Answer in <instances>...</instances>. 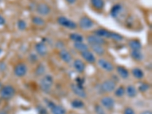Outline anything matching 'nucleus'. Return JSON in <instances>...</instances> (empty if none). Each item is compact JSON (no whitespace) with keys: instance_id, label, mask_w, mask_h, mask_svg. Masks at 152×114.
I'll list each match as a JSON object with an SVG mask.
<instances>
[{"instance_id":"obj_1","label":"nucleus","mask_w":152,"mask_h":114,"mask_svg":"<svg viewBox=\"0 0 152 114\" xmlns=\"http://www.w3.org/2000/svg\"><path fill=\"white\" fill-rule=\"evenodd\" d=\"M53 78L52 75H45L41 79L40 82V89L44 93H50L51 89L53 85Z\"/></svg>"},{"instance_id":"obj_2","label":"nucleus","mask_w":152,"mask_h":114,"mask_svg":"<svg viewBox=\"0 0 152 114\" xmlns=\"http://www.w3.org/2000/svg\"><path fill=\"white\" fill-rule=\"evenodd\" d=\"M57 22L62 27L69 29V30H75L76 28H78V24L74 21L65 17V16H60L57 18Z\"/></svg>"},{"instance_id":"obj_3","label":"nucleus","mask_w":152,"mask_h":114,"mask_svg":"<svg viewBox=\"0 0 152 114\" xmlns=\"http://www.w3.org/2000/svg\"><path fill=\"white\" fill-rule=\"evenodd\" d=\"M15 90L14 87L11 85H6L2 87L0 91V96L2 98L6 100H9L15 96Z\"/></svg>"},{"instance_id":"obj_4","label":"nucleus","mask_w":152,"mask_h":114,"mask_svg":"<svg viewBox=\"0 0 152 114\" xmlns=\"http://www.w3.org/2000/svg\"><path fill=\"white\" fill-rule=\"evenodd\" d=\"M116 88V82L112 79L104 81V82L100 84V89L104 93H110V92L114 91Z\"/></svg>"},{"instance_id":"obj_5","label":"nucleus","mask_w":152,"mask_h":114,"mask_svg":"<svg viewBox=\"0 0 152 114\" xmlns=\"http://www.w3.org/2000/svg\"><path fill=\"white\" fill-rule=\"evenodd\" d=\"M78 25H79L80 28L82 29V30H87L94 28V23L92 19L90 18L89 17H87V16H82L80 18Z\"/></svg>"},{"instance_id":"obj_6","label":"nucleus","mask_w":152,"mask_h":114,"mask_svg":"<svg viewBox=\"0 0 152 114\" xmlns=\"http://www.w3.org/2000/svg\"><path fill=\"white\" fill-rule=\"evenodd\" d=\"M27 72H28V66H26V64L23 63V62L17 64L14 69V74L15 76L18 77V78L25 76Z\"/></svg>"},{"instance_id":"obj_7","label":"nucleus","mask_w":152,"mask_h":114,"mask_svg":"<svg viewBox=\"0 0 152 114\" xmlns=\"http://www.w3.org/2000/svg\"><path fill=\"white\" fill-rule=\"evenodd\" d=\"M87 41L89 45H102L106 44V40L95 34H91L87 37Z\"/></svg>"},{"instance_id":"obj_8","label":"nucleus","mask_w":152,"mask_h":114,"mask_svg":"<svg viewBox=\"0 0 152 114\" xmlns=\"http://www.w3.org/2000/svg\"><path fill=\"white\" fill-rule=\"evenodd\" d=\"M97 64H98L99 67L101 68L104 71L108 72H111L114 70V66H113V64L105 59H99L97 60Z\"/></svg>"},{"instance_id":"obj_9","label":"nucleus","mask_w":152,"mask_h":114,"mask_svg":"<svg viewBox=\"0 0 152 114\" xmlns=\"http://www.w3.org/2000/svg\"><path fill=\"white\" fill-rule=\"evenodd\" d=\"M71 89L73 91V93L80 98L85 99L87 97V93L83 88V86H80L77 84H71Z\"/></svg>"},{"instance_id":"obj_10","label":"nucleus","mask_w":152,"mask_h":114,"mask_svg":"<svg viewBox=\"0 0 152 114\" xmlns=\"http://www.w3.org/2000/svg\"><path fill=\"white\" fill-rule=\"evenodd\" d=\"M36 11L37 14L40 16H47L51 11V8L46 3H40L37 6L36 8Z\"/></svg>"},{"instance_id":"obj_11","label":"nucleus","mask_w":152,"mask_h":114,"mask_svg":"<svg viewBox=\"0 0 152 114\" xmlns=\"http://www.w3.org/2000/svg\"><path fill=\"white\" fill-rule=\"evenodd\" d=\"M100 103L104 108L107 109V110H111L114 107L115 101L113 97H109V96H105L100 99Z\"/></svg>"},{"instance_id":"obj_12","label":"nucleus","mask_w":152,"mask_h":114,"mask_svg":"<svg viewBox=\"0 0 152 114\" xmlns=\"http://www.w3.org/2000/svg\"><path fill=\"white\" fill-rule=\"evenodd\" d=\"M35 50L37 54L39 55L40 56H42V57L46 56L47 55V53H48L47 46H46V44L43 41L38 42V43H36Z\"/></svg>"},{"instance_id":"obj_13","label":"nucleus","mask_w":152,"mask_h":114,"mask_svg":"<svg viewBox=\"0 0 152 114\" xmlns=\"http://www.w3.org/2000/svg\"><path fill=\"white\" fill-rule=\"evenodd\" d=\"M80 54H81V56L82 57V59H83L85 62H88V63L93 64L96 62L97 59L94 54L93 53L92 51H90L89 50H87L80 52Z\"/></svg>"},{"instance_id":"obj_14","label":"nucleus","mask_w":152,"mask_h":114,"mask_svg":"<svg viewBox=\"0 0 152 114\" xmlns=\"http://www.w3.org/2000/svg\"><path fill=\"white\" fill-rule=\"evenodd\" d=\"M59 55H60V57L62 59V61L65 62V63L69 64L72 61V54L69 51L65 50V49H62L60 51V52H59Z\"/></svg>"},{"instance_id":"obj_15","label":"nucleus","mask_w":152,"mask_h":114,"mask_svg":"<svg viewBox=\"0 0 152 114\" xmlns=\"http://www.w3.org/2000/svg\"><path fill=\"white\" fill-rule=\"evenodd\" d=\"M73 66H74L75 71L78 73H83L85 71L86 65L82 59H77L75 60L74 62H73Z\"/></svg>"},{"instance_id":"obj_16","label":"nucleus","mask_w":152,"mask_h":114,"mask_svg":"<svg viewBox=\"0 0 152 114\" xmlns=\"http://www.w3.org/2000/svg\"><path fill=\"white\" fill-rule=\"evenodd\" d=\"M50 111L52 114H65L66 113V110H65L61 105L56 104L55 103H53V105L50 107Z\"/></svg>"},{"instance_id":"obj_17","label":"nucleus","mask_w":152,"mask_h":114,"mask_svg":"<svg viewBox=\"0 0 152 114\" xmlns=\"http://www.w3.org/2000/svg\"><path fill=\"white\" fill-rule=\"evenodd\" d=\"M91 49L92 50L93 53H95L96 55L99 56H103L105 52H106V50L102 45H89Z\"/></svg>"},{"instance_id":"obj_18","label":"nucleus","mask_w":152,"mask_h":114,"mask_svg":"<svg viewBox=\"0 0 152 114\" xmlns=\"http://www.w3.org/2000/svg\"><path fill=\"white\" fill-rule=\"evenodd\" d=\"M110 33L111 31H109L107 29H104V28H99V29L94 30V34L102 38H109Z\"/></svg>"},{"instance_id":"obj_19","label":"nucleus","mask_w":152,"mask_h":114,"mask_svg":"<svg viewBox=\"0 0 152 114\" xmlns=\"http://www.w3.org/2000/svg\"><path fill=\"white\" fill-rule=\"evenodd\" d=\"M128 45L132 50H141L142 48L141 43L139 40H131L129 41Z\"/></svg>"},{"instance_id":"obj_20","label":"nucleus","mask_w":152,"mask_h":114,"mask_svg":"<svg viewBox=\"0 0 152 114\" xmlns=\"http://www.w3.org/2000/svg\"><path fill=\"white\" fill-rule=\"evenodd\" d=\"M122 6L120 4H116L112 7L111 10H110V15L113 18H116L119 15V14L122 12Z\"/></svg>"},{"instance_id":"obj_21","label":"nucleus","mask_w":152,"mask_h":114,"mask_svg":"<svg viewBox=\"0 0 152 114\" xmlns=\"http://www.w3.org/2000/svg\"><path fill=\"white\" fill-rule=\"evenodd\" d=\"M116 72L120 78L123 79H127L129 77V72L126 68L123 66H117Z\"/></svg>"},{"instance_id":"obj_22","label":"nucleus","mask_w":152,"mask_h":114,"mask_svg":"<svg viewBox=\"0 0 152 114\" xmlns=\"http://www.w3.org/2000/svg\"><path fill=\"white\" fill-rule=\"evenodd\" d=\"M130 56L136 61H142L144 59V54L141 50H132L130 52Z\"/></svg>"},{"instance_id":"obj_23","label":"nucleus","mask_w":152,"mask_h":114,"mask_svg":"<svg viewBox=\"0 0 152 114\" xmlns=\"http://www.w3.org/2000/svg\"><path fill=\"white\" fill-rule=\"evenodd\" d=\"M126 93L129 97L133 98L137 95V89L133 85H128L126 88Z\"/></svg>"},{"instance_id":"obj_24","label":"nucleus","mask_w":152,"mask_h":114,"mask_svg":"<svg viewBox=\"0 0 152 114\" xmlns=\"http://www.w3.org/2000/svg\"><path fill=\"white\" fill-rule=\"evenodd\" d=\"M91 4L93 8L97 10H102L105 6L104 0H91Z\"/></svg>"},{"instance_id":"obj_25","label":"nucleus","mask_w":152,"mask_h":114,"mask_svg":"<svg viewBox=\"0 0 152 114\" xmlns=\"http://www.w3.org/2000/svg\"><path fill=\"white\" fill-rule=\"evenodd\" d=\"M74 48L76 50H78V52H82L83 51L88 50L89 47L84 42H77V43H74Z\"/></svg>"},{"instance_id":"obj_26","label":"nucleus","mask_w":152,"mask_h":114,"mask_svg":"<svg viewBox=\"0 0 152 114\" xmlns=\"http://www.w3.org/2000/svg\"><path fill=\"white\" fill-rule=\"evenodd\" d=\"M69 38L72 41H73L74 43H77V42H84V38L82 34H78V33H72L71 34H69Z\"/></svg>"},{"instance_id":"obj_27","label":"nucleus","mask_w":152,"mask_h":114,"mask_svg":"<svg viewBox=\"0 0 152 114\" xmlns=\"http://www.w3.org/2000/svg\"><path fill=\"white\" fill-rule=\"evenodd\" d=\"M132 74L137 79H141L145 76V73L140 68H134V69H132Z\"/></svg>"},{"instance_id":"obj_28","label":"nucleus","mask_w":152,"mask_h":114,"mask_svg":"<svg viewBox=\"0 0 152 114\" xmlns=\"http://www.w3.org/2000/svg\"><path fill=\"white\" fill-rule=\"evenodd\" d=\"M71 106L74 109H83L85 107V103L82 100L75 99L71 102Z\"/></svg>"},{"instance_id":"obj_29","label":"nucleus","mask_w":152,"mask_h":114,"mask_svg":"<svg viewBox=\"0 0 152 114\" xmlns=\"http://www.w3.org/2000/svg\"><path fill=\"white\" fill-rule=\"evenodd\" d=\"M31 21L33 24L39 27H42L45 24L44 19L40 16H34V17L32 18Z\"/></svg>"},{"instance_id":"obj_30","label":"nucleus","mask_w":152,"mask_h":114,"mask_svg":"<svg viewBox=\"0 0 152 114\" xmlns=\"http://www.w3.org/2000/svg\"><path fill=\"white\" fill-rule=\"evenodd\" d=\"M109 39H111L113 40H114V41H116V42H121L123 40L124 38H123L121 34H118V33L111 31Z\"/></svg>"},{"instance_id":"obj_31","label":"nucleus","mask_w":152,"mask_h":114,"mask_svg":"<svg viewBox=\"0 0 152 114\" xmlns=\"http://www.w3.org/2000/svg\"><path fill=\"white\" fill-rule=\"evenodd\" d=\"M125 93H126V89L123 86H119V88H116L115 92H114V94L117 97H123L125 95Z\"/></svg>"},{"instance_id":"obj_32","label":"nucleus","mask_w":152,"mask_h":114,"mask_svg":"<svg viewBox=\"0 0 152 114\" xmlns=\"http://www.w3.org/2000/svg\"><path fill=\"white\" fill-rule=\"evenodd\" d=\"M17 26H18V28L19 30L23 31V30H26L27 28V23L26 21L23 20V19H20L17 22Z\"/></svg>"},{"instance_id":"obj_33","label":"nucleus","mask_w":152,"mask_h":114,"mask_svg":"<svg viewBox=\"0 0 152 114\" xmlns=\"http://www.w3.org/2000/svg\"><path fill=\"white\" fill-rule=\"evenodd\" d=\"M45 72V66L43 64H40L37 66V69L35 70V74L37 76H40V75H43Z\"/></svg>"},{"instance_id":"obj_34","label":"nucleus","mask_w":152,"mask_h":114,"mask_svg":"<svg viewBox=\"0 0 152 114\" xmlns=\"http://www.w3.org/2000/svg\"><path fill=\"white\" fill-rule=\"evenodd\" d=\"M149 88H150V85H149L148 83H141L139 86V91L142 92V93L146 92L147 91H148Z\"/></svg>"},{"instance_id":"obj_35","label":"nucleus","mask_w":152,"mask_h":114,"mask_svg":"<svg viewBox=\"0 0 152 114\" xmlns=\"http://www.w3.org/2000/svg\"><path fill=\"white\" fill-rule=\"evenodd\" d=\"M94 110H95V113H96V114H106L104 107L99 104L95 105Z\"/></svg>"},{"instance_id":"obj_36","label":"nucleus","mask_w":152,"mask_h":114,"mask_svg":"<svg viewBox=\"0 0 152 114\" xmlns=\"http://www.w3.org/2000/svg\"><path fill=\"white\" fill-rule=\"evenodd\" d=\"M123 114H136L135 110L131 107H126L124 110V113Z\"/></svg>"},{"instance_id":"obj_37","label":"nucleus","mask_w":152,"mask_h":114,"mask_svg":"<svg viewBox=\"0 0 152 114\" xmlns=\"http://www.w3.org/2000/svg\"><path fill=\"white\" fill-rule=\"evenodd\" d=\"M33 59V62H35L37 60V56L35 54L32 53V54L30 55V59Z\"/></svg>"},{"instance_id":"obj_38","label":"nucleus","mask_w":152,"mask_h":114,"mask_svg":"<svg viewBox=\"0 0 152 114\" xmlns=\"http://www.w3.org/2000/svg\"><path fill=\"white\" fill-rule=\"evenodd\" d=\"M6 24V19L2 17V15H0V25H3Z\"/></svg>"},{"instance_id":"obj_39","label":"nucleus","mask_w":152,"mask_h":114,"mask_svg":"<svg viewBox=\"0 0 152 114\" xmlns=\"http://www.w3.org/2000/svg\"><path fill=\"white\" fill-rule=\"evenodd\" d=\"M65 1H66L67 3L69 4V5H73V4L75 3L77 0H65Z\"/></svg>"},{"instance_id":"obj_40","label":"nucleus","mask_w":152,"mask_h":114,"mask_svg":"<svg viewBox=\"0 0 152 114\" xmlns=\"http://www.w3.org/2000/svg\"><path fill=\"white\" fill-rule=\"evenodd\" d=\"M140 114H152V113L151 110H145L140 113Z\"/></svg>"},{"instance_id":"obj_41","label":"nucleus","mask_w":152,"mask_h":114,"mask_svg":"<svg viewBox=\"0 0 152 114\" xmlns=\"http://www.w3.org/2000/svg\"><path fill=\"white\" fill-rule=\"evenodd\" d=\"M0 114H8V113L6 112V111L1 110V111H0Z\"/></svg>"},{"instance_id":"obj_42","label":"nucleus","mask_w":152,"mask_h":114,"mask_svg":"<svg viewBox=\"0 0 152 114\" xmlns=\"http://www.w3.org/2000/svg\"><path fill=\"white\" fill-rule=\"evenodd\" d=\"M2 50L1 48H0V54H1V53H2Z\"/></svg>"},{"instance_id":"obj_43","label":"nucleus","mask_w":152,"mask_h":114,"mask_svg":"<svg viewBox=\"0 0 152 114\" xmlns=\"http://www.w3.org/2000/svg\"><path fill=\"white\" fill-rule=\"evenodd\" d=\"M0 88H1V83H0Z\"/></svg>"}]
</instances>
